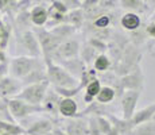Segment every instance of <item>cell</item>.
<instances>
[{"label":"cell","instance_id":"cell-1","mask_svg":"<svg viewBox=\"0 0 155 135\" xmlns=\"http://www.w3.org/2000/svg\"><path fill=\"white\" fill-rule=\"evenodd\" d=\"M46 79L50 86L53 88H65L71 89L80 85V80L71 76L64 66L55 62H47L46 64Z\"/></svg>","mask_w":155,"mask_h":135},{"label":"cell","instance_id":"cell-2","mask_svg":"<svg viewBox=\"0 0 155 135\" xmlns=\"http://www.w3.org/2000/svg\"><path fill=\"white\" fill-rule=\"evenodd\" d=\"M45 61L42 57H28V56H15L8 62V74L18 80L25 79L34 69L43 66Z\"/></svg>","mask_w":155,"mask_h":135},{"label":"cell","instance_id":"cell-3","mask_svg":"<svg viewBox=\"0 0 155 135\" xmlns=\"http://www.w3.org/2000/svg\"><path fill=\"white\" fill-rule=\"evenodd\" d=\"M32 31L35 32L37 39L39 42V47L41 52H42V58L45 64L51 62L53 54H54L61 42L57 39L54 35L50 32V30L46 29V27H32Z\"/></svg>","mask_w":155,"mask_h":135},{"label":"cell","instance_id":"cell-4","mask_svg":"<svg viewBox=\"0 0 155 135\" xmlns=\"http://www.w3.org/2000/svg\"><path fill=\"white\" fill-rule=\"evenodd\" d=\"M8 108H10L11 115H12L14 120L16 123L25 120L30 116L42 113V107L41 106H32V104L26 103V101L20 100L18 97L8 99Z\"/></svg>","mask_w":155,"mask_h":135},{"label":"cell","instance_id":"cell-5","mask_svg":"<svg viewBox=\"0 0 155 135\" xmlns=\"http://www.w3.org/2000/svg\"><path fill=\"white\" fill-rule=\"evenodd\" d=\"M49 86H50V84L47 83V81L25 85L22 88V91L18 93L16 97L26 101V103H28V104H32V106H41V103H42Z\"/></svg>","mask_w":155,"mask_h":135},{"label":"cell","instance_id":"cell-6","mask_svg":"<svg viewBox=\"0 0 155 135\" xmlns=\"http://www.w3.org/2000/svg\"><path fill=\"white\" fill-rule=\"evenodd\" d=\"M55 126L62 128L68 135H89L88 116L77 115L74 118H58Z\"/></svg>","mask_w":155,"mask_h":135},{"label":"cell","instance_id":"cell-7","mask_svg":"<svg viewBox=\"0 0 155 135\" xmlns=\"http://www.w3.org/2000/svg\"><path fill=\"white\" fill-rule=\"evenodd\" d=\"M80 49H81V41L77 39L76 37L61 42L59 46L57 47V50L54 52V54H53L51 62L61 64V62L68 61V59L80 57Z\"/></svg>","mask_w":155,"mask_h":135},{"label":"cell","instance_id":"cell-8","mask_svg":"<svg viewBox=\"0 0 155 135\" xmlns=\"http://www.w3.org/2000/svg\"><path fill=\"white\" fill-rule=\"evenodd\" d=\"M144 81H146V76L142 70L140 64L136 65L135 68L131 72H128L127 74L120 77V84L123 91H143L144 88Z\"/></svg>","mask_w":155,"mask_h":135},{"label":"cell","instance_id":"cell-9","mask_svg":"<svg viewBox=\"0 0 155 135\" xmlns=\"http://www.w3.org/2000/svg\"><path fill=\"white\" fill-rule=\"evenodd\" d=\"M142 91H124L120 96V108H121V118L126 120H131L138 107L139 99H140Z\"/></svg>","mask_w":155,"mask_h":135},{"label":"cell","instance_id":"cell-10","mask_svg":"<svg viewBox=\"0 0 155 135\" xmlns=\"http://www.w3.org/2000/svg\"><path fill=\"white\" fill-rule=\"evenodd\" d=\"M61 96L58 95V92L55 91L53 86H49L46 95H45L41 107H42V113L47 118H51L57 120L59 118V112H58V107H59V101H61Z\"/></svg>","mask_w":155,"mask_h":135},{"label":"cell","instance_id":"cell-11","mask_svg":"<svg viewBox=\"0 0 155 135\" xmlns=\"http://www.w3.org/2000/svg\"><path fill=\"white\" fill-rule=\"evenodd\" d=\"M55 127V120L47 116H41L34 120H31L28 124H26L25 127V134L26 135H46L53 133Z\"/></svg>","mask_w":155,"mask_h":135},{"label":"cell","instance_id":"cell-12","mask_svg":"<svg viewBox=\"0 0 155 135\" xmlns=\"http://www.w3.org/2000/svg\"><path fill=\"white\" fill-rule=\"evenodd\" d=\"M22 88H23L22 81L10 76V74L0 79V97L3 99L16 97L18 93L22 91Z\"/></svg>","mask_w":155,"mask_h":135},{"label":"cell","instance_id":"cell-13","mask_svg":"<svg viewBox=\"0 0 155 135\" xmlns=\"http://www.w3.org/2000/svg\"><path fill=\"white\" fill-rule=\"evenodd\" d=\"M112 113H116V108L112 107V103L111 104H103V103H99V101L93 100L89 104H86V107L78 113V115H82V116H108V115H112Z\"/></svg>","mask_w":155,"mask_h":135},{"label":"cell","instance_id":"cell-14","mask_svg":"<svg viewBox=\"0 0 155 135\" xmlns=\"http://www.w3.org/2000/svg\"><path fill=\"white\" fill-rule=\"evenodd\" d=\"M119 25L126 32L135 31L142 27V16L135 12H124L121 14Z\"/></svg>","mask_w":155,"mask_h":135},{"label":"cell","instance_id":"cell-15","mask_svg":"<svg viewBox=\"0 0 155 135\" xmlns=\"http://www.w3.org/2000/svg\"><path fill=\"white\" fill-rule=\"evenodd\" d=\"M120 8L126 10V12H135L140 16L151 12L146 0H120Z\"/></svg>","mask_w":155,"mask_h":135},{"label":"cell","instance_id":"cell-16","mask_svg":"<svg viewBox=\"0 0 155 135\" xmlns=\"http://www.w3.org/2000/svg\"><path fill=\"white\" fill-rule=\"evenodd\" d=\"M58 112L61 118H74L78 115V104L73 97H62L59 101Z\"/></svg>","mask_w":155,"mask_h":135},{"label":"cell","instance_id":"cell-17","mask_svg":"<svg viewBox=\"0 0 155 135\" xmlns=\"http://www.w3.org/2000/svg\"><path fill=\"white\" fill-rule=\"evenodd\" d=\"M30 18H31L32 27H45L49 20L46 5H32L30 8Z\"/></svg>","mask_w":155,"mask_h":135},{"label":"cell","instance_id":"cell-18","mask_svg":"<svg viewBox=\"0 0 155 135\" xmlns=\"http://www.w3.org/2000/svg\"><path fill=\"white\" fill-rule=\"evenodd\" d=\"M154 115H155V101L148 104V106L140 108V110L135 111V113H134V116L131 118L130 122L134 127V126H136V124H140V123L151 120Z\"/></svg>","mask_w":155,"mask_h":135},{"label":"cell","instance_id":"cell-19","mask_svg":"<svg viewBox=\"0 0 155 135\" xmlns=\"http://www.w3.org/2000/svg\"><path fill=\"white\" fill-rule=\"evenodd\" d=\"M59 65H61V66H64L71 74V76H74L76 79H78V80H80V77L82 76V73L85 72V69L88 68L80 57H76V58H71V59H68V61H64V62H61Z\"/></svg>","mask_w":155,"mask_h":135},{"label":"cell","instance_id":"cell-20","mask_svg":"<svg viewBox=\"0 0 155 135\" xmlns=\"http://www.w3.org/2000/svg\"><path fill=\"white\" fill-rule=\"evenodd\" d=\"M49 30L59 42L70 39V38H73L74 34L77 32V30L74 29V27H71L70 25H68V23H61V25H57Z\"/></svg>","mask_w":155,"mask_h":135},{"label":"cell","instance_id":"cell-21","mask_svg":"<svg viewBox=\"0 0 155 135\" xmlns=\"http://www.w3.org/2000/svg\"><path fill=\"white\" fill-rule=\"evenodd\" d=\"M85 22H86V19H85V15H84L82 8L71 10L66 14V23L70 25L71 27H74L77 31L82 29V26H84Z\"/></svg>","mask_w":155,"mask_h":135},{"label":"cell","instance_id":"cell-22","mask_svg":"<svg viewBox=\"0 0 155 135\" xmlns=\"http://www.w3.org/2000/svg\"><path fill=\"white\" fill-rule=\"evenodd\" d=\"M101 83H100V80L99 79H94V80H92L91 83H88L86 85L84 86V97H82V100H84V103L86 104H89L91 101H93L94 99H96V96L97 93L100 92V89H101Z\"/></svg>","mask_w":155,"mask_h":135},{"label":"cell","instance_id":"cell-23","mask_svg":"<svg viewBox=\"0 0 155 135\" xmlns=\"http://www.w3.org/2000/svg\"><path fill=\"white\" fill-rule=\"evenodd\" d=\"M97 56H99V53H97L86 41L84 42V43H81V49H80V58L84 61V64L86 65V66H92V64H93L94 58H96Z\"/></svg>","mask_w":155,"mask_h":135},{"label":"cell","instance_id":"cell-24","mask_svg":"<svg viewBox=\"0 0 155 135\" xmlns=\"http://www.w3.org/2000/svg\"><path fill=\"white\" fill-rule=\"evenodd\" d=\"M92 68H93L97 73H104V72H107V70H111L112 61L107 53L99 54V56L94 58L93 64H92Z\"/></svg>","mask_w":155,"mask_h":135},{"label":"cell","instance_id":"cell-25","mask_svg":"<svg viewBox=\"0 0 155 135\" xmlns=\"http://www.w3.org/2000/svg\"><path fill=\"white\" fill-rule=\"evenodd\" d=\"M18 2L19 0H0V15L14 19L18 12Z\"/></svg>","mask_w":155,"mask_h":135},{"label":"cell","instance_id":"cell-26","mask_svg":"<svg viewBox=\"0 0 155 135\" xmlns=\"http://www.w3.org/2000/svg\"><path fill=\"white\" fill-rule=\"evenodd\" d=\"M115 99H116L115 91H113L111 86L103 85L94 100L99 101V103H103V104H111L112 101H115Z\"/></svg>","mask_w":155,"mask_h":135},{"label":"cell","instance_id":"cell-27","mask_svg":"<svg viewBox=\"0 0 155 135\" xmlns=\"http://www.w3.org/2000/svg\"><path fill=\"white\" fill-rule=\"evenodd\" d=\"M0 122H8V123H16L14 120L12 115L8 108V99L0 97Z\"/></svg>","mask_w":155,"mask_h":135},{"label":"cell","instance_id":"cell-28","mask_svg":"<svg viewBox=\"0 0 155 135\" xmlns=\"http://www.w3.org/2000/svg\"><path fill=\"white\" fill-rule=\"evenodd\" d=\"M88 42L94 50H96L99 54H103V53H107L108 50V42L105 41H101V39H97V38H88Z\"/></svg>","mask_w":155,"mask_h":135},{"label":"cell","instance_id":"cell-29","mask_svg":"<svg viewBox=\"0 0 155 135\" xmlns=\"http://www.w3.org/2000/svg\"><path fill=\"white\" fill-rule=\"evenodd\" d=\"M97 119V124H99L100 133L101 135H108L109 131L112 130V123L107 116H96Z\"/></svg>","mask_w":155,"mask_h":135},{"label":"cell","instance_id":"cell-30","mask_svg":"<svg viewBox=\"0 0 155 135\" xmlns=\"http://www.w3.org/2000/svg\"><path fill=\"white\" fill-rule=\"evenodd\" d=\"M61 2L64 3V5L68 8V11L81 8V5H82V2H81V0H61Z\"/></svg>","mask_w":155,"mask_h":135},{"label":"cell","instance_id":"cell-31","mask_svg":"<svg viewBox=\"0 0 155 135\" xmlns=\"http://www.w3.org/2000/svg\"><path fill=\"white\" fill-rule=\"evenodd\" d=\"M146 32H147L148 38L150 39H155V22H148L147 25L144 26Z\"/></svg>","mask_w":155,"mask_h":135},{"label":"cell","instance_id":"cell-32","mask_svg":"<svg viewBox=\"0 0 155 135\" xmlns=\"http://www.w3.org/2000/svg\"><path fill=\"white\" fill-rule=\"evenodd\" d=\"M30 2H31L32 5H46L47 7L53 0H30Z\"/></svg>","mask_w":155,"mask_h":135},{"label":"cell","instance_id":"cell-33","mask_svg":"<svg viewBox=\"0 0 155 135\" xmlns=\"http://www.w3.org/2000/svg\"><path fill=\"white\" fill-rule=\"evenodd\" d=\"M53 134H54V135H68L64 130H62V128H59L58 126H55V127H54V130H53Z\"/></svg>","mask_w":155,"mask_h":135},{"label":"cell","instance_id":"cell-34","mask_svg":"<svg viewBox=\"0 0 155 135\" xmlns=\"http://www.w3.org/2000/svg\"><path fill=\"white\" fill-rule=\"evenodd\" d=\"M5 59H8L7 52H4V50H0V64H2L3 61H5Z\"/></svg>","mask_w":155,"mask_h":135},{"label":"cell","instance_id":"cell-35","mask_svg":"<svg viewBox=\"0 0 155 135\" xmlns=\"http://www.w3.org/2000/svg\"><path fill=\"white\" fill-rule=\"evenodd\" d=\"M146 3H147L150 11H154L155 10V0H146Z\"/></svg>","mask_w":155,"mask_h":135},{"label":"cell","instance_id":"cell-36","mask_svg":"<svg viewBox=\"0 0 155 135\" xmlns=\"http://www.w3.org/2000/svg\"><path fill=\"white\" fill-rule=\"evenodd\" d=\"M148 22H155V10L151 11V15H150V19H148Z\"/></svg>","mask_w":155,"mask_h":135},{"label":"cell","instance_id":"cell-37","mask_svg":"<svg viewBox=\"0 0 155 135\" xmlns=\"http://www.w3.org/2000/svg\"><path fill=\"white\" fill-rule=\"evenodd\" d=\"M151 120H153V122H155V115L153 116V119H151Z\"/></svg>","mask_w":155,"mask_h":135},{"label":"cell","instance_id":"cell-38","mask_svg":"<svg viewBox=\"0 0 155 135\" xmlns=\"http://www.w3.org/2000/svg\"><path fill=\"white\" fill-rule=\"evenodd\" d=\"M46 135H54V134H53V133H50V134H46Z\"/></svg>","mask_w":155,"mask_h":135},{"label":"cell","instance_id":"cell-39","mask_svg":"<svg viewBox=\"0 0 155 135\" xmlns=\"http://www.w3.org/2000/svg\"><path fill=\"white\" fill-rule=\"evenodd\" d=\"M0 135H4V134H2V133H0Z\"/></svg>","mask_w":155,"mask_h":135},{"label":"cell","instance_id":"cell-40","mask_svg":"<svg viewBox=\"0 0 155 135\" xmlns=\"http://www.w3.org/2000/svg\"><path fill=\"white\" fill-rule=\"evenodd\" d=\"M22 135H26V134H22Z\"/></svg>","mask_w":155,"mask_h":135},{"label":"cell","instance_id":"cell-41","mask_svg":"<svg viewBox=\"0 0 155 135\" xmlns=\"http://www.w3.org/2000/svg\"><path fill=\"white\" fill-rule=\"evenodd\" d=\"M0 50H2V49H0Z\"/></svg>","mask_w":155,"mask_h":135}]
</instances>
